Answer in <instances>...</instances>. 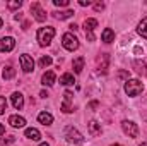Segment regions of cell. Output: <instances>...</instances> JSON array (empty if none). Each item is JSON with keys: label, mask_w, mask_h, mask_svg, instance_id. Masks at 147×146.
I'll list each match as a JSON object with an SVG mask.
<instances>
[{"label": "cell", "mask_w": 147, "mask_h": 146, "mask_svg": "<svg viewBox=\"0 0 147 146\" xmlns=\"http://www.w3.org/2000/svg\"><path fill=\"white\" fill-rule=\"evenodd\" d=\"M144 91V84L139 79H127L125 81V93L128 96H137Z\"/></svg>", "instance_id": "7a4b0ae2"}, {"label": "cell", "mask_w": 147, "mask_h": 146, "mask_svg": "<svg viewBox=\"0 0 147 146\" xmlns=\"http://www.w3.org/2000/svg\"><path fill=\"white\" fill-rule=\"evenodd\" d=\"M94 9H96V10H103V9H105V3H103V2H98V3H94Z\"/></svg>", "instance_id": "83f0119b"}, {"label": "cell", "mask_w": 147, "mask_h": 146, "mask_svg": "<svg viewBox=\"0 0 147 146\" xmlns=\"http://www.w3.org/2000/svg\"><path fill=\"white\" fill-rule=\"evenodd\" d=\"M51 62H53V60H51L50 55H45V57L39 59V65H41V67H48V65H51Z\"/></svg>", "instance_id": "cb8c5ba5"}, {"label": "cell", "mask_w": 147, "mask_h": 146, "mask_svg": "<svg viewBox=\"0 0 147 146\" xmlns=\"http://www.w3.org/2000/svg\"><path fill=\"white\" fill-rule=\"evenodd\" d=\"M111 146H121V145H111Z\"/></svg>", "instance_id": "d590c367"}, {"label": "cell", "mask_w": 147, "mask_h": 146, "mask_svg": "<svg viewBox=\"0 0 147 146\" xmlns=\"http://www.w3.org/2000/svg\"><path fill=\"white\" fill-rule=\"evenodd\" d=\"M53 3L57 7H65V5H69V0H53Z\"/></svg>", "instance_id": "4316f807"}, {"label": "cell", "mask_w": 147, "mask_h": 146, "mask_svg": "<svg viewBox=\"0 0 147 146\" xmlns=\"http://www.w3.org/2000/svg\"><path fill=\"white\" fill-rule=\"evenodd\" d=\"M24 136H26L28 139H33V141H39V139H41L39 131H38V129H34V127H28V129L24 131Z\"/></svg>", "instance_id": "5bb4252c"}, {"label": "cell", "mask_w": 147, "mask_h": 146, "mask_svg": "<svg viewBox=\"0 0 147 146\" xmlns=\"http://www.w3.org/2000/svg\"><path fill=\"white\" fill-rule=\"evenodd\" d=\"M65 138H67V141L69 143H75V145H80L82 141H84V138H82V134L75 129V127H65Z\"/></svg>", "instance_id": "277c9868"}, {"label": "cell", "mask_w": 147, "mask_h": 146, "mask_svg": "<svg viewBox=\"0 0 147 146\" xmlns=\"http://www.w3.org/2000/svg\"><path fill=\"white\" fill-rule=\"evenodd\" d=\"M31 12H33V17L36 19L38 23H43V21H46V10H43L41 9V5L34 2L33 5H31Z\"/></svg>", "instance_id": "52a82bcc"}, {"label": "cell", "mask_w": 147, "mask_h": 146, "mask_svg": "<svg viewBox=\"0 0 147 146\" xmlns=\"http://www.w3.org/2000/svg\"><path fill=\"white\" fill-rule=\"evenodd\" d=\"M137 33H139L142 38H146L147 40V17H144V19L139 23V26H137Z\"/></svg>", "instance_id": "e0dca14e"}, {"label": "cell", "mask_w": 147, "mask_h": 146, "mask_svg": "<svg viewBox=\"0 0 147 146\" xmlns=\"http://www.w3.org/2000/svg\"><path fill=\"white\" fill-rule=\"evenodd\" d=\"M87 131H89V134H91L92 138H98V136L101 134V124H98L96 120H91V122L87 124Z\"/></svg>", "instance_id": "8fae6325"}, {"label": "cell", "mask_w": 147, "mask_h": 146, "mask_svg": "<svg viewBox=\"0 0 147 146\" xmlns=\"http://www.w3.org/2000/svg\"><path fill=\"white\" fill-rule=\"evenodd\" d=\"M2 26H3V21H2V17H0V28H2Z\"/></svg>", "instance_id": "836d02e7"}, {"label": "cell", "mask_w": 147, "mask_h": 146, "mask_svg": "<svg viewBox=\"0 0 147 146\" xmlns=\"http://www.w3.org/2000/svg\"><path fill=\"white\" fill-rule=\"evenodd\" d=\"M134 67H135V71L139 74H142V76H146L147 74V65L144 62H140V60H134Z\"/></svg>", "instance_id": "7402d4cb"}, {"label": "cell", "mask_w": 147, "mask_h": 146, "mask_svg": "<svg viewBox=\"0 0 147 146\" xmlns=\"http://www.w3.org/2000/svg\"><path fill=\"white\" fill-rule=\"evenodd\" d=\"M96 107H98V102H91L89 103V108H96Z\"/></svg>", "instance_id": "4dcf8cb0"}, {"label": "cell", "mask_w": 147, "mask_h": 146, "mask_svg": "<svg viewBox=\"0 0 147 146\" xmlns=\"http://www.w3.org/2000/svg\"><path fill=\"white\" fill-rule=\"evenodd\" d=\"M39 146H50V145H48V143H41Z\"/></svg>", "instance_id": "d6a6232c"}, {"label": "cell", "mask_w": 147, "mask_h": 146, "mask_svg": "<svg viewBox=\"0 0 147 146\" xmlns=\"http://www.w3.org/2000/svg\"><path fill=\"white\" fill-rule=\"evenodd\" d=\"M55 72H51V71H48V72L43 74V77H41V83L45 84V86H53L55 84Z\"/></svg>", "instance_id": "9a60e30c"}, {"label": "cell", "mask_w": 147, "mask_h": 146, "mask_svg": "<svg viewBox=\"0 0 147 146\" xmlns=\"http://www.w3.org/2000/svg\"><path fill=\"white\" fill-rule=\"evenodd\" d=\"M9 124L12 127H24L26 126V119L24 117H19V115H10L9 117Z\"/></svg>", "instance_id": "7c38bea8"}, {"label": "cell", "mask_w": 147, "mask_h": 146, "mask_svg": "<svg viewBox=\"0 0 147 146\" xmlns=\"http://www.w3.org/2000/svg\"><path fill=\"white\" fill-rule=\"evenodd\" d=\"M21 5H22V2H21V0H14V2H9V3H7V7H9V9H19Z\"/></svg>", "instance_id": "d4e9b609"}, {"label": "cell", "mask_w": 147, "mask_h": 146, "mask_svg": "<svg viewBox=\"0 0 147 146\" xmlns=\"http://www.w3.org/2000/svg\"><path fill=\"white\" fill-rule=\"evenodd\" d=\"M62 45H63V48H65V50L74 52V50H77V48H79V40L74 36L72 33H65V35L62 36Z\"/></svg>", "instance_id": "3957f363"}, {"label": "cell", "mask_w": 147, "mask_h": 146, "mask_svg": "<svg viewBox=\"0 0 147 146\" xmlns=\"http://www.w3.org/2000/svg\"><path fill=\"white\" fill-rule=\"evenodd\" d=\"M3 132H5V126L0 122V134H3Z\"/></svg>", "instance_id": "1f68e13d"}, {"label": "cell", "mask_w": 147, "mask_h": 146, "mask_svg": "<svg viewBox=\"0 0 147 146\" xmlns=\"http://www.w3.org/2000/svg\"><path fill=\"white\" fill-rule=\"evenodd\" d=\"M55 36V29L51 28V26H46V28H39L38 29V43L41 45V46H48L50 43H51V40Z\"/></svg>", "instance_id": "6da1fadb"}, {"label": "cell", "mask_w": 147, "mask_h": 146, "mask_svg": "<svg viewBox=\"0 0 147 146\" xmlns=\"http://www.w3.org/2000/svg\"><path fill=\"white\" fill-rule=\"evenodd\" d=\"M14 46H16V40L12 36H3L0 40V52H12L14 50Z\"/></svg>", "instance_id": "ba28073f"}, {"label": "cell", "mask_w": 147, "mask_h": 146, "mask_svg": "<svg viewBox=\"0 0 147 146\" xmlns=\"http://www.w3.org/2000/svg\"><path fill=\"white\" fill-rule=\"evenodd\" d=\"M72 102H74V95L70 91H65V95H63V103H62V112H63V113H70V112H72Z\"/></svg>", "instance_id": "9c48e42d"}, {"label": "cell", "mask_w": 147, "mask_h": 146, "mask_svg": "<svg viewBox=\"0 0 147 146\" xmlns=\"http://www.w3.org/2000/svg\"><path fill=\"white\" fill-rule=\"evenodd\" d=\"M121 129H123V132H125L128 138H137V136H139V127H137V124L132 122V120H123V122H121Z\"/></svg>", "instance_id": "5b68a950"}, {"label": "cell", "mask_w": 147, "mask_h": 146, "mask_svg": "<svg viewBox=\"0 0 147 146\" xmlns=\"http://www.w3.org/2000/svg\"><path fill=\"white\" fill-rule=\"evenodd\" d=\"M118 77H120V79H127V77H128V72H125V71H120V72H118Z\"/></svg>", "instance_id": "f546056e"}, {"label": "cell", "mask_w": 147, "mask_h": 146, "mask_svg": "<svg viewBox=\"0 0 147 146\" xmlns=\"http://www.w3.org/2000/svg\"><path fill=\"white\" fill-rule=\"evenodd\" d=\"M19 62H21V69H22L24 72H31V71L34 69V60H33V57H29L28 53H22V55L19 57Z\"/></svg>", "instance_id": "8992f818"}, {"label": "cell", "mask_w": 147, "mask_h": 146, "mask_svg": "<svg viewBox=\"0 0 147 146\" xmlns=\"http://www.w3.org/2000/svg\"><path fill=\"white\" fill-rule=\"evenodd\" d=\"M96 26H98V21H96V19H86V21H84V29H86V33H92Z\"/></svg>", "instance_id": "d6986e66"}, {"label": "cell", "mask_w": 147, "mask_h": 146, "mask_svg": "<svg viewBox=\"0 0 147 146\" xmlns=\"http://www.w3.org/2000/svg\"><path fill=\"white\" fill-rule=\"evenodd\" d=\"M38 120H39V124H43V126H51V124H53V115L48 113V112H41V113L38 115Z\"/></svg>", "instance_id": "4fadbf2b"}, {"label": "cell", "mask_w": 147, "mask_h": 146, "mask_svg": "<svg viewBox=\"0 0 147 146\" xmlns=\"http://www.w3.org/2000/svg\"><path fill=\"white\" fill-rule=\"evenodd\" d=\"M72 67H74V72H75V74L82 72V69H84V57H77V59L74 60Z\"/></svg>", "instance_id": "ac0fdd59"}, {"label": "cell", "mask_w": 147, "mask_h": 146, "mask_svg": "<svg viewBox=\"0 0 147 146\" xmlns=\"http://www.w3.org/2000/svg\"><path fill=\"white\" fill-rule=\"evenodd\" d=\"M101 40H103L105 43H111V41H115V31L110 29V28H106V29L101 33Z\"/></svg>", "instance_id": "2e32d148"}, {"label": "cell", "mask_w": 147, "mask_h": 146, "mask_svg": "<svg viewBox=\"0 0 147 146\" xmlns=\"http://www.w3.org/2000/svg\"><path fill=\"white\" fill-rule=\"evenodd\" d=\"M92 2L91 0H79V5H82V7H86V5H91Z\"/></svg>", "instance_id": "f1b7e54d"}, {"label": "cell", "mask_w": 147, "mask_h": 146, "mask_svg": "<svg viewBox=\"0 0 147 146\" xmlns=\"http://www.w3.org/2000/svg\"><path fill=\"white\" fill-rule=\"evenodd\" d=\"M74 83H75V79H74V76L70 72L63 74V76L60 77V84H63V86H72Z\"/></svg>", "instance_id": "ffe728a7"}, {"label": "cell", "mask_w": 147, "mask_h": 146, "mask_svg": "<svg viewBox=\"0 0 147 146\" xmlns=\"http://www.w3.org/2000/svg\"><path fill=\"white\" fill-rule=\"evenodd\" d=\"M140 146H147V143H142V145H140Z\"/></svg>", "instance_id": "e575fe53"}, {"label": "cell", "mask_w": 147, "mask_h": 146, "mask_svg": "<svg viewBox=\"0 0 147 146\" xmlns=\"http://www.w3.org/2000/svg\"><path fill=\"white\" fill-rule=\"evenodd\" d=\"M5 110H7V100H5L3 96H0V115H2Z\"/></svg>", "instance_id": "484cf974"}, {"label": "cell", "mask_w": 147, "mask_h": 146, "mask_svg": "<svg viewBox=\"0 0 147 146\" xmlns=\"http://www.w3.org/2000/svg\"><path fill=\"white\" fill-rule=\"evenodd\" d=\"M53 16L57 17V19H60V21H63V19H69V17H72L74 16V10H60V12H53Z\"/></svg>", "instance_id": "44dd1931"}, {"label": "cell", "mask_w": 147, "mask_h": 146, "mask_svg": "<svg viewBox=\"0 0 147 146\" xmlns=\"http://www.w3.org/2000/svg\"><path fill=\"white\" fill-rule=\"evenodd\" d=\"M14 76H16V69L10 67V65H7V67L3 69V72H2V77H3L5 81H7V79H12Z\"/></svg>", "instance_id": "603a6c76"}, {"label": "cell", "mask_w": 147, "mask_h": 146, "mask_svg": "<svg viewBox=\"0 0 147 146\" xmlns=\"http://www.w3.org/2000/svg\"><path fill=\"white\" fill-rule=\"evenodd\" d=\"M10 102H12V105H14V108H22L24 107V96H22V93H19V91H16V93H12V96H10Z\"/></svg>", "instance_id": "30bf717a"}]
</instances>
